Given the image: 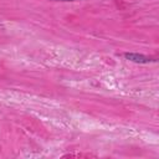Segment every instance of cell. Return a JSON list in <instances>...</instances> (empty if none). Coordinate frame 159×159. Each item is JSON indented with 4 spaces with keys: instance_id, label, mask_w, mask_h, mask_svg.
I'll use <instances>...</instances> for the list:
<instances>
[{
    "instance_id": "6da1fadb",
    "label": "cell",
    "mask_w": 159,
    "mask_h": 159,
    "mask_svg": "<svg viewBox=\"0 0 159 159\" xmlns=\"http://www.w3.org/2000/svg\"><path fill=\"white\" fill-rule=\"evenodd\" d=\"M124 57L132 62H135V63H149L152 62L153 60L148 56H144V55H139V53H129V52H125L124 53Z\"/></svg>"
},
{
    "instance_id": "7a4b0ae2",
    "label": "cell",
    "mask_w": 159,
    "mask_h": 159,
    "mask_svg": "<svg viewBox=\"0 0 159 159\" xmlns=\"http://www.w3.org/2000/svg\"><path fill=\"white\" fill-rule=\"evenodd\" d=\"M52 1H76V0H52Z\"/></svg>"
}]
</instances>
